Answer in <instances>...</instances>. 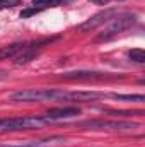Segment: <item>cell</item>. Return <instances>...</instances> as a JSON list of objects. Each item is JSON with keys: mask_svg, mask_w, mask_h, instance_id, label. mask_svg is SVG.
<instances>
[{"mask_svg": "<svg viewBox=\"0 0 145 147\" xmlns=\"http://www.w3.org/2000/svg\"><path fill=\"white\" fill-rule=\"evenodd\" d=\"M12 101L19 103H44V101H72L70 92L63 89H22L10 94Z\"/></svg>", "mask_w": 145, "mask_h": 147, "instance_id": "1", "label": "cell"}, {"mask_svg": "<svg viewBox=\"0 0 145 147\" xmlns=\"http://www.w3.org/2000/svg\"><path fill=\"white\" fill-rule=\"evenodd\" d=\"M50 120L44 116H17V118H2L0 120V132H21V130H34L43 128Z\"/></svg>", "mask_w": 145, "mask_h": 147, "instance_id": "2", "label": "cell"}, {"mask_svg": "<svg viewBox=\"0 0 145 147\" xmlns=\"http://www.w3.org/2000/svg\"><path fill=\"white\" fill-rule=\"evenodd\" d=\"M135 24H137V16L135 14H118V16H114L109 21L108 28L96 36V43H99V41H109L114 36H118L119 33L133 28Z\"/></svg>", "mask_w": 145, "mask_h": 147, "instance_id": "3", "label": "cell"}, {"mask_svg": "<svg viewBox=\"0 0 145 147\" xmlns=\"http://www.w3.org/2000/svg\"><path fill=\"white\" fill-rule=\"evenodd\" d=\"M77 128L84 130H111V132H121V130H133L138 128V123L133 121H121V120H85L75 125Z\"/></svg>", "mask_w": 145, "mask_h": 147, "instance_id": "4", "label": "cell"}, {"mask_svg": "<svg viewBox=\"0 0 145 147\" xmlns=\"http://www.w3.org/2000/svg\"><path fill=\"white\" fill-rule=\"evenodd\" d=\"M55 39L56 38H48V39H43V41H38V43H31V45L26 43V48L14 57V63L15 65H26V63L33 62L39 55V51L43 50V46L48 45V43H51V41H55Z\"/></svg>", "mask_w": 145, "mask_h": 147, "instance_id": "5", "label": "cell"}, {"mask_svg": "<svg viewBox=\"0 0 145 147\" xmlns=\"http://www.w3.org/2000/svg\"><path fill=\"white\" fill-rule=\"evenodd\" d=\"M114 16H118V9H104V10H101V12H97V14H94L92 17H89L85 22H82L80 26H79V29L80 31H84V33H89V31H94L96 28H99V26H103V24H106L109 22Z\"/></svg>", "mask_w": 145, "mask_h": 147, "instance_id": "6", "label": "cell"}, {"mask_svg": "<svg viewBox=\"0 0 145 147\" xmlns=\"http://www.w3.org/2000/svg\"><path fill=\"white\" fill-rule=\"evenodd\" d=\"M119 75H111L108 72H97V70H75V72L62 74V79L65 80H113Z\"/></svg>", "mask_w": 145, "mask_h": 147, "instance_id": "7", "label": "cell"}, {"mask_svg": "<svg viewBox=\"0 0 145 147\" xmlns=\"http://www.w3.org/2000/svg\"><path fill=\"white\" fill-rule=\"evenodd\" d=\"M80 115V108L77 106H60V108H51L48 110L43 116L50 121L53 120H63V118H72V116H79Z\"/></svg>", "mask_w": 145, "mask_h": 147, "instance_id": "8", "label": "cell"}, {"mask_svg": "<svg viewBox=\"0 0 145 147\" xmlns=\"http://www.w3.org/2000/svg\"><path fill=\"white\" fill-rule=\"evenodd\" d=\"M106 98H113L116 101H125V103H144L145 101L144 94H118V92H111V94H106Z\"/></svg>", "mask_w": 145, "mask_h": 147, "instance_id": "9", "label": "cell"}, {"mask_svg": "<svg viewBox=\"0 0 145 147\" xmlns=\"http://www.w3.org/2000/svg\"><path fill=\"white\" fill-rule=\"evenodd\" d=\"M24 48H26V43H15V45H10V46H3V48H0V60H3V58H14Z\"/></svg>", "mask_w": 145, "mask_h": 147, "instance_id": "10", "label": "cell"}, {"mask_svg": "<svg viewBox=\"0 0 145 147\" xmlns=\"http://www.w3.org/2000/svg\"><path fill=\"white\" fill-rule=\"evenodd\" d=\"M62 2H63V0H33V7L43 10V9H48V7H56V5H60Z\"/></svg>", "mask_w": 145, "mask_h": 147, "instance_id": "11", "label": "cell"}, {"mask_svg": "<svg viewBox=\"0 0 145 147\" xmlns=\"http://www.w3.org/2000/svg\"><path fill=\"white\" fill-rule=\"evenodd\" d=\"M128 58L135 63H145V51L140 48H135V50H130L128 51Z\"/></svg>", "mask_w": 145, "mask_h": 147, "instance_id": "12", "label": "cell"}, {"mask_svg": "<svg viewBox=\"0 0 145 147\" xmlns=\"http://www.w3.org/2000/svg\"><path fill=\"white\" fill-rule=\"evenodd\" d=\"M17 5H21V0H0V10L12 9V7H17Z\"/></svg>", "mask_w": 145, "mask_h": 147, "instance_id": "13", "label": "cell"}, {"mask_svg": "<svg viewBox=\"0 0 145 147\" xmlns=\"http://www.w3.org/2000/svg\"><path fill=\"white\" fill-rule=\"evenodd\" d=\"M38 12H39V9H36V7H31V9L22 10V12H21V17H29V16H34V14H38Z\"/></svg>", "mask_w": 145, "mask_h": 147, "instance_id": "14", "label": "cell"}, {"mask_svg": "<svg viewBox=\"0 0 145 147\" xmlns=\"http://www.w3.org/2000/svg\"><path fill=\"white\" fill-rule=\"evenodd\" d=\"M92 3H96V5H106L109 0H91Z\"/></svg>", "mask_w": 145, "mask_h": 147, "instance_id": "15", "label": "cell"}, {"mask_svg": "<svg viewBox=\"0 0 145 147\" xmlns=\"http://www.w3.org/2000/svg\"><path fill=\"white\" fill-rule=\"evenodd\" d=\"M9 77V72L7 70H0V80H5Z\"/></svg>", "mask_w": 145, "mask_h": 147, "instance_id": "16", "label": "cell"}]
</instances>
